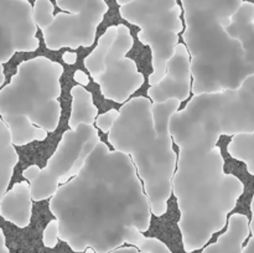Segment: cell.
I'll return each instance as SVG.
<instances>
[{"mask_svg":"<svg viewBox=\"0 0 254 253\" xmlns=\"http://www.w3.org/2000/svg\"><path fill=\"white\" fill-rule=\"evenodd\" d=\"M60 240L73 252L138 246L151 225L150 202L130 156L101 141L76 176L50 198Z\"/></svg>","mask_w":254,"mask_h":253,"instance_id":"1","label":"cell"},{"mask_svg":"<svg viewBox=\"0 0 254 253\" xmlns=\"http://www.w3.org/2000/svg\"><path fill=\"white\" fill-rule=\"evenodd\" d=\"M183 9L193 96L236 89L254 74L253 1L193 0Z\"/></svg>","mask_w":254,"mask_h":253,"instance_id":"2","label":"cell"},{"mask_svg":"<svg viewBox=\"0 0 254 253\" xmlns=\"http://www.w3.org/2000/svg\"><path fill=\"white\" fill-rule=\"evenodd\" d=\"M181 102L153 103L144 96L131 97L119 108V117L107 134L114 150L130 156L143 183L153 215L168 211L178 155L173 148L170 119Z\"/></svg>","mask_w":254,"mask_h":253,"instance_id":"3","label":"cell"},{"mask_svg":"<svg viewBox=\"0 0 254 253\" xmlns=\"http://www.w3.org/2000/svg\"><path fill=\"white\" fill-rule=\"evenodd\" d=\"M173 191L180 211L178 226L184 251L192 253L226 227L245 185L236 175L225 173L218 146L208 151L181 149Z\"/></svg>","mask_w":254,"mask_h":253,"instance_id":"4","label":"cell"},{"mask_svg":"<svg viewBox=\"0 0 254 253\" xmlns=\"http://www.w3.org/2000/svg\"><path fill=\"white\" fill-rule=\"evenodd\" d=\"M61 63L37 56L22 61L9 83L0 88V116L15 146L42 141L61 119Z\"/></svg>","mask_w":254,"mask_h":253,"instance_id":"5","label":"cell"},{"mask_svg":"<svg viewBox=\"0 0 254 253\" xmlns=\"http://www.w3.org/2000/svg\"><path fill=\"white\" fill-rule=\"evenodd\" d=\"M128 25H109L83 61L89 76L99 86L102 96L121 104L129 101L145 81L136 62L127 57L134 46Z\"/></svg>","mask_w":254,"mask_h":253,"instance_id":"6","label":"cell"},{"mask_svg":"<svg viewBox=\"0 0 254 253\" xmlns=\"http://www.w3.org/2000/svg\"><path fill=\"white\" fill-rule=\"evenodd\" d=\"M170 9L169 2L143 1L121 6V16L128 24L139 27V41L150 47L153 72L149 76V86L158 83L166 72V63L173 57L179 45V34L184 31L183 7Z\"/></svg>","mask_w":254,"mask_h":253,"instance_id":"7","label":"cell"},{"mask_svg":"<svg viewBox=\"0 0 254 253\" xmlns=\"http://www.w3.org/2000/svg\"><path fill=\"white\" fill-rule=\"evenodd\" d=\"M99 143L98 129L93 124H82L64 131L44 168L30 165L22 171V176L31 188L32 200L39 202L51 198L62 184L81 171L89 154Z\"/></svg>","mask_w":254,"mask_h":253,"instance_id":"8","label":"cell"},{"mask_svg":"<svg viewBox=\"0 0 254 253\" xmlns=\"http://www.w3.org/2000/svg\"><path fill=\"white\" fill-rule=\"evenodd\" d=\"M37 30L29 0H0V62H9L16 52L36 51Z\"/></svg>","mask_w":254,"mask_h":253,"instance_id":"9","label":"cell"},{"mask_svg":"<svg viewBox=\"0 0 254 253\" xmlns=\"http://www.w3.org/2000/svg\"><path fill=\"white\" fill-rule=\"evenodd\" d=\"M191 56L188 47L183 44L176 46L173 57L166 63L165 76L148 88V98L153 103H164L169 99L183 102L190 96L191 84Z\"/></svg>","mask_w":254,"mask_h":253,"instance_id":"10","label":"cell"},{"mask_svg":"<svg viewBox=\"0 0 254 253\" xmlns=\"http://www.w3.org/2000/svg\"><path fill=\"white\" fill-rule=\"evenodd\" d=\"M32 201L29 181L14 184L0 201V216L16 227H27L31 222Z\"/></svg>","mask_w":254,"mask_h":253,"instance_id":"11","label":"cell"},{"mask_svg":"<svg viewBox=\"0 0 254 253\" xmlns=\"http://www.w3.org/2000/svg\"><path fill=\"white\" fill-rule=\"evenodd\" d=\"M250 220L243 213L230 216L227 230L217 241L203 248L202 253H243L245 242L250 235Z\"/></svg>","mask_w":254,"mask_h":253,"instance_id":"12","label":"cell"},{"mask_svg":"<svg viewBox=\"0 0 254 253\" xmlns=\"http://www.w3.org/2000/svg\"><path fill=\"white\" fill-rule=\"evenodd\" d=\"M71 114L68 118L69 129H76L82 124H93L98 117V108L94 104L92 93L81 84L71 89Z\"/></svg>","mask_w":254,"mask_h":253,"instance_id":"13","label":"cell"},{"mask_svg":"<svg viewBox=\"0 0 254 253\" xmlns=\"http://www.w3.org/2000/svg\"><path fill=\"white\" fill-rule=\"evenodd\" d=\"M17 163L19 154L12 143L9 128L0 116V201L7 191Z\"/></svg>","mask_w":254,"mask_h":253,"instance_id":"14","label":"cell"},{"mask_svg":"<svg viewBox=\"0 0 254 253\" xmlns=\"http://www.w3.org/2000/svg\"><path fill=\"white\" fill-rule=\"evenodd\" d=\"M227 150L233 159L245 163L248 173L254 176V131L233 135Z\"/></svg>","mask_w":254,"mask_h":253,"instance_id":"15","label":"cell"},{"mask_svg":"<svg viewBox=\"0 0 254 253\" xmlns=\"http://www.w3.org/2000/svg\"><path fill=\"white\" fill-rule=\"evenodd\" d=\"M136 247L141 252L145 253H173L163 241L155 237H146V236H143Z\"/></svg>","mask_w":254,"mask_h":253,"instance_id":"16","label":"cell"},{"mask_svg":"<svg viewBox=\"0 0 254 253\" xmlns=\"http://www.w3.org/2000/svg\"><path fill=\"white\" fill-rule=\"evenodd\" d=\"M60 240V225L59 221L55 218L51 220L45 227L42 232V243L47 248H55Z\"/></svg>","mask_w":254,"mask_h":253,"instance_id":"17","label":"cell"},{"mask_svg":"<svg viewBox=\"0 0 254 253\" xmlns=\"http://www.w3.org/2000/svg\"><path fill=\"white\" fill-rule=\"evenodd\" d=\"M119 117V111L117 109H109V111L104 112V113L99 114L96 119V126L97 129H99L101 131H103L104 134H108L111 131L112 126H114L116 121Z\"/></svg>","mask_w":254,"mask_h":253,"instance_id":"18","label":"cell"},{"mask_svg":"<svg viewBox=\"0 0 254 253\" xmlns=\"http://www.w3.org/2000/svg\"><path fill=\"white\" fill-rule=\"evenodd\" d=\"M109 253H145V252H141V251L139 250L138 247H135V246L128 245V246H122V247L117 248V250L112 251V252Z\"/></svg>","mask_w":254,"mask_h":253,"instance_id":"19","label":"cell"},{"mask_svg":"<svg viewBox=\"0 0 254 253\" xmlns=\"http://www.w3.org/2000/svg\"><path fill=\"white\" fill-rule=\"evenodd\" d=\"M73 78H74V81L78 82V84H81V86H87V84H88V82H89L88 76H87V74L84 73V72H82V71L74 72Z\"/></svg>","mask_w":254,"mask_h":253,"instance_id":"20","label":"cell"},{"mask_svg":"<svg viewBox=\"0 0 254 253\" xmlns=\"http://www.w3.org/2000/svg\"><path fill=\"white\" fill-rule=\"evenodd\" d=\"M0 253H10L9 248L6 246V240H5L4 231L0 228Z\"/></svg>","mask_w":254,"mask_h":253,"instance_id":"21","label":"cell"},{"mask_svg":"<svg viewBox=\"0 0 254 253\" xmlns=\"http://www.w3.org/2000/svg\"><path fill=\"white\" fill-rule=\"evenodd\" d=\"M251 212H252V220H251L250 222V230H251V233H252V236H251L250 240L254 241V193H253L252 201H251Z\"/></svg>","mask_w":254,"mask_h":253,"instance_id":"22","label":"cell"},{"mask_svg":"<svg viewBox=\"0 0 254 253\" xmlns=\"http://www.w3.org/2000/svg\"><path fill=\"white\" fill-rule=\"evenodd\" d=\"M64 60L66 63L68 64H73L74 62H76L77 60V55L74 54V52H66V54H64Z\"/></svg>","mask_w":254,"mask_h":253,"instance_id":"23","label":"cell"},{"mask_svg":"<svg viewBox=\"0 0 254 253\" xmlns=\"http://www.w3.org/2000/svg\"><path fill=\"white\" fill-rule=\"evenodd\" d=\"M243 253H254V242L248 240V242L245 245L243 248Z\"/></svg>","mask_w":254,"mask_h":253,"instance_id":"24","label":"cell"},{"mask_svg":"<svg viewBox=\"0 0 254 253\" xmlns=\"http://www.w3.org/2000/svg\"><path fill=\"white\" fill-rule=\"evenodd\" d=\"M5 81V74H4V67H2V63L0 62V88L2 87Z\"/></svg>","mask_w":254,"mask_h":253,"instance_id":"25","label":"cell"}]
</instances>
